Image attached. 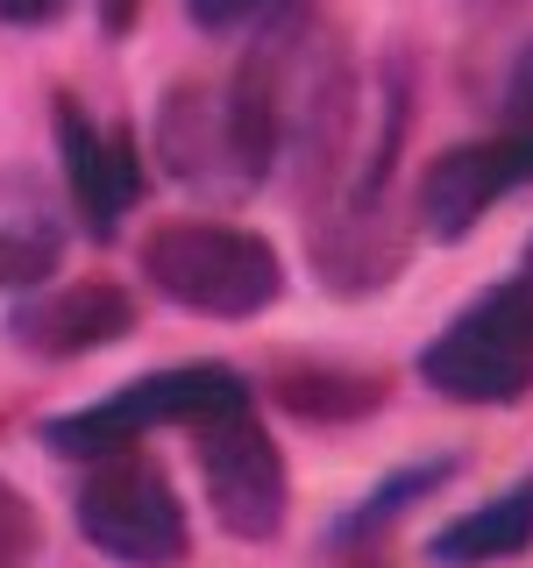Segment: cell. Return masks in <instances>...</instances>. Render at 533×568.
Listing matches in <instances>:
<instances>
[{"label": "cell", "mask_w": 533, "mask_h": 568, "mask_svg": "<svg viewBox=\"0 0 533 568\" xmlns=\"http://www.w3.org/2000/svg\"><path fill=\"white\" fill-rule=\"evenodd\" d=\"M135 334V292L114 277H43L29 292H14L8 306V342L43 363H79Z\"/></svg>", "instance_id": "8"}, {"label": "cell", "mask_w": 533, "mask_h": 568, "mask_svg": "<svg viewBox=\"0 0 533 568\" xmlns=\"http://www.w3.org/2000/svg\"><path fill=\"white\" fill-rule=\"evenodd\" d=\"M470 8H505V0H470Z\"/></svg>", "instance_id": "20"}, {"label": "cell", "mask_w": 533, "mask_h": 568, "mask_svg": "<svg viewBox=\"0 0 533 568\" xmlns=\"http://www.w3.org/2000/svg\"><path fill=\"white\" fill-rule=\"evenodd\" d=\"M505 284L520 292V306H526V320H533V235H526V248H520V263L505 271Z\"/></svg>", "instance_id": "19"}, {"label": "cell", "mask_w": 533, "mask_h": 568, "mask_svg": "<svg viewBox=\"0 0 533 568\" xmlns=\"http://www.w3.org/2000/svg\"><path fill=\"white\" fill-rule=\"evenodd\" d=\"M455 476H462V448H434V455H420V462H399L378 490H363L342 519L328 526V547H334V555H370V547H378L405 511H420L426 497H434L441 484H455Z\"/></svg>", "instance_id": "12"}, {"label": "cell", "mask_w": 533, "mask_h": 568, "mask_svg": "<svg viewBox=\"0 0 533 568\" xmlns=\"http://www.w3.org/2000/svg\"><path fill=\"white\" fill-rule=\"evenodd\" d=\"M43 540H50V532H43L36 497L0 476V568H36V561H43Z\"/></svg>", "instance_id": "14"}, {"label": "cell", "mask_w": 533, "mask_h": 568, "mask_svg": "<svg viewBox=\"0 0 533 568\" xmlns=\"http://www.w3.org/2000/svg\"><path fill=\"white\" fill-rule=\"evenodd\" d=\"M64 263V227L50 213H0V298L58 277Z\"/></svg>", "instance_id": "13"}, {"label": "cell", "mask_w": 533, "mask_h": 568, "mask_svg": "<svg viewBox=\"0 0 533 568\" xmlns=\"http://www.w3.org/2000/svg\"><path fill=\"white\" fill-rule=\"evenodd\" d=\"M271 405L306 426H355L370 413H384L391 384L378 369H355V363H278L271 369Z\"/></svg>", "instance_id": "11"}, {"label": "cell", "mask_w": 533, "mask_h": 568, "mask_svg": "<svg viewBox=\"0 0 533 568\" xmlns=\"http://www.w3.org/2000/svg\"><path fill=\"white\" fill-rule=\"evenodd\" d=\"M142 284L164 306L200 313V320H257L284 298V256L271 235L213 213H178L142 235Z\"/></svg>", "instance_id": "2"}, {"label": "cell", "mask_w": 533, "mask_h": 568, "mask_svg": "<svg viewBox=\"0 0 533 568\" xmlns=\"http://www.w3.org/2000/svg\"><path fill=\"white\" fill-rule=\"evenodd\" d=\"M497 121H533V43L512 58L505 71V100H497Z\"/></svg>", "instance_id": "16"}, {"label": "cell", "mask_w": 533, "mask_h": 568, "mask_svg": "<svg viewBox=\"0 0 533 568\" xmlns=\"http://www.w3.org/2000/svg\"><path fill=\"white\" fill-rule=\"evenodd\" d=\"M71 0H0V22L8 29H50Z\"/></svg>", "instance_id": "17"}, {"label": "cell", "mask_w": 533, "mask_h": 568, "mask_svg": "<svg viewBox=\"0 0 533 568\" xmlns=\"http://www.w3.org/2000/svg\"><path fill=\"white\" fill-rule=\"evenodd\" d=\"M242 390H257V384H249L242 369H228V363H171V369H150V377L79 405V413L43 419V440L58 455H71V462H93L107 448H135V440L164 434V426H192L200 413L242 398Z\"/></svg>", "instance_id": "6"}, {"label": "cell", "mask_w": 533, "mask_h": 568, "mask_svg": "<svg viewBox=\"0 0 533 568\" xmlns=\"http://www.w3.org/2000/svg\"><path fill=\"white\" fill-rule=\"evenodd\" d=\"M533 547V476H512L505 490H491L476 511L426 532V561L434 568H491Z\"/></svg>", "instance_id": "10"}, {"label": "cell", "mask_w": 533, "mask_h": 568, "mask_svg": "<svg viewBox=\"0 0 533 568\" xmlns=\"http://www.w3.org/2000/svg\"><path fill=\"white\" fill-rule=\"evenodd\" d=\"M420 384L449 405H520L533 390V320L505 277L420 348Z\"/></svg>", "instance_id": "5"}, {"label": "cell", "mask_w": 533, "mask_h": 568, "mask_svg": "<svg viewBox=\"0 0 533 568\" xmlns=\"http://www.w3.org/2000/svg\"><path fill=\"white\" fill-rule=\"evenodd\" d=\"M299 0H185V14H192V29H207V36H257V29H271L278 14H292Z\"/></svg>", "instance_id": "15"}, {"label": "cell", "mask_w": 533, "mask_h": 568, "mask_svg": "<svg viewBox=\"0 0 533 568\" xmlns=\"http://www.w3.org/2000/svg\"><path fill=\"white\" fill-rule=\"evenodd\" d=\"M79 532L100 547L107 561L121 568H178L192 555V519H185V497L164 476V462L150 448H107L86 462L79 476Z\"/></svg>", "instance_id": "4"}, {"label": "cell", "mask_w": 533, "mask_h": 568, "mask_svg": "<svg viewBox=\"0 0 533 568\" xmlns=\"http://www.w3.org/2000/svg\"><path fill=\"white\" fill-rule=\"evenodd\" d=\"M135 14H142V0H93V22H100L107 36H129Z\"/></svg>", "instance_id": "18"}, {"label": "cell", "mask_w": 533, "mask_h": 568, "mask_svg": "<svg viewBox=\"0 0 533 568\" xmlns=\"http://www.w3.org/2000/svg\"><path fill=\"white\" fill-rule=\"evenodd\" d=\"M192 434V462H200V497L213 511V526L242 547L278 540L292 519V469H284L278 434L257 413V390L213 405L185 426Z\"/></svg>", "instance_id": "3"}, {"label": "cell", "mask_w": 533, "mask_h": 568, "mask_svg": "<svg viewBox=\"0 0 533 568\" xmlns=\"http://www.w3.org/2000/svg\"><path fill=\"white\" fill-rule=\"evenodd\" d=\"M150 156L171 185H185L192 200L235 206L249 192L271 185L278 171V114L263 93L257 64H235V79H178L164 85L150 114Z\"/></svg>", "instance_id": "1"}, {"label": "cell", "mask_w": 533, "mask_h": 568, "mask_svg": "<svg viewBox=\"0 0 533 568\" xmlns=\"http://www.w3.org/2000/svg\"><path fill=\"white\" fill-rule=\"evenodd\" d=\"M50 121H58V156H64V192H71V213H79L86 242H114L121 221L135 213L142 200V150L129 129H100L93 114H86L71 93H58L50 106Z\"/></svg>", "instance_id": "9"}, {"label": "cell", "mask_w": 533, "mask_h": 568, "mask_svg": "<svg viewBox=\"0 0 533 568\" xmlns=\"http://www.w3.org/2000/svg\"><path fill=\"white\" fill-rule=\"evenodd\" d=\"M533 185V121H497L476 142H449L413 185V235L470 242L476 221H491L512 192Z\"/></svg>", "instance_id": "7"}]
</instances>
